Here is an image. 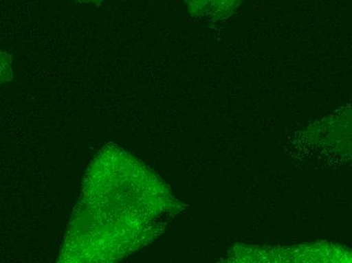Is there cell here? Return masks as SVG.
Masks as SVG:
<instances>
[{"label": "cell", "mask_w": 352, "mask_h": 263, "mask_svg": "<svg viewBox=\"0 0 352 263\" xmlns=\"http://www.w3.org/2000/svg\"><path fill=\"white\" fill-rule=\"evenodd\" d=\"M192 14L201 16H228L242 0H186Z\"/></svg>", "instance_id": "6da1fadb"}]
</instances>
